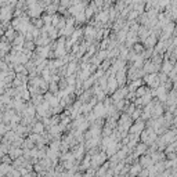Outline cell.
Instances as JSON below:
<instances>
[{
    "mask_svg": "<svg viewBox=\"0 0 177 177\" xmlns=\"http://www.w3.org/2000/svg\"><path fill=\"white\" fill-rule=\"evenodd\" d=\"M140 165H141V167H150V166H152V165H154V161H152L151 155H144V156H141Z\"/></svg>",
    "mask_w": 177,
    "mask_h": 177,
    "instance_id": "obj_3",
    "label": "cell"
},
{
    "mask_svg": "<svg viewBox=\"0 0 177 177\" xmlns=\"http://www.w3.org/2000/svg\"><path fill=\"white\" fill-rule=\"evenodd\" d=\"M25 47L28 49V50H32V49H35V44H33V42H28Z\"/></svg>",
    "mask_w": 177,
    "mask_h": 177,
    "instance_id": "obj_11",
    "label": "cell"
},
{
    "mask_svg": "<svg viewBox=\"0 0 177 177\" xmlns=\"http://www.w3.org/2000/svg\"><path fill=\"white\" fill-rule=\"evenodd\" d=\"M35 28H42V19H35Z\"/></svg>",
    "mask_w": 177,
    "mask_h": 177,
    "instance_id": "obj_12",
    "label": "cell"
},
{
    "mask_svg": "<svg viewBox=\"0 0 177 177\" xmlns=\"http://www.w3.org/2000/svg\"><path fill=\"white\" fill-rule=\"evenodd\" d=\"M116 80L119 83V86L126 82V71L123 69V68H120V69L116 71Z\"/></svg>",
    "mask_w": 177,
    "mask_h": 177,
    "instance_id": "obj_4",
    "label": "cell"
},
{
    "mask_svg": "<svg viewBox=\"0 0 177 177\" xmlns=\"http://www.w3.org/2000/svg\"><path fill=\"white\" fill-rule=\"evenodd\" d=\"M127 93H129V89H119V90H116L115 93H112V100H114V102L126 98Z\"/></svg>",
    "mask_w": 177,
    "mask_h": 177,
    "instance_id": "obj_1",
    "label": "cell"
},
{
    "mask_svg": "<svg viewBox=\"0 0 177 177\" xmlns=\"http://www.w3.org/2000/svg\"><path fill=\"white\" fill-rule=\"evenodd\" d=\"M140 167H141V166H139V165H136V167H134V169L132 167V170H130V173H132V174H137V173H139V170H140Z\"/></svg>",
    "mask_w": 177,
    "mask_h": 177,
    "instance_id": "obj_10",
    "label": "cell"
},
{
    "mask_svg": "<svg viewBox=\"0 0 177 177\" xmlns=\"http://www.w3.org/2000/svg\"><path fill=\"white\" fill-rule=\"evenodd\" d=\"M75 67H76L75 62H71L69 65H68V72H67V73H68V75H72V73H73V72L76 71Z\"/></svg>",
    "mask_w": 177,
    "mask_h": 177,
    "instance_id": "obj_9",
    "label": "cell"
},
{
    "mask_svg": "<svg viewBox=\"0 0 177 177\" xmlns=\"http://www.w3.org/2000/svg\"><path fill=\"white\" fill-rule=\"evenodd\" d=\"M43 132H44V123L43 122H36V123L33 125V133L42 134Z\"/></svg>",
    "mask_w": 177,
    "mask_h": 177,
    "instance_id": "obj_5",
    "label": "cell"
},
{
    "mask_svg": "<svg viewBox=\"0 0 177 177\" xmlns=\"http://www.w3.org/2000/svg\"><path fill=\"white\" fill-rule=\"evenodd\" d=\"M144 50H145V49H144V46H141L140 43L133 44V51H134V53H137V54H140V56L144 53Z\"/></svg>",
    "mask_w": 177,
    "mask_h": 177,
    "instance_id": "obj_7",
    "label": "cell"
},
{
    "mask_svg": "<svg viewBox=\"0 0 177 177\" xmlns=\"http://www.w3.org/2000/svg\"><path fill=\"white\" fill-rule=\"evenodd\" d=\"M119 86V83H118V80H116V78H109L108 79V83H107V89H108V93H115L116 91V87Z\"/></svg>",
    "mask_w": 177,
    "mask_h": 177,
    "instance_id": "obj_2",
    "label": "cell"
},
{
    "mask_svg": "<svg viewBox=\"0 0 177 177\" xmlns=\"http://www.w3.org/2000/svg\"><path fill=\"white\" fill-rule=\"evenodd\" d=\"M173 123H174V125H177V115L173 118Z\"/></svg>",
    "mask_w": 177,
    "mask_h": 177,
    "instance_id": "obj_13",
    "label": "cell"
},
{
    "mask_svg": "<svg viewBox=\"0 0 177 177\" xmlns=\"http://www.w3.org/2000/svg\"><path fill=\"white\" fill-rule=\"evenodd\" d=\"M11 169V166H8L7 163H3L0 165V173H7V172Z\"/></svg>",
    "mask_w": 177,
    "mask_h": 177,
    "instance_id": "obj_8",
    "label": "cell"
},
{
    "mask_svg": "<svg viewBox=\"0 0 177 177\" xmlns=\"http://www.w3.org/2000/svg\"><path fill=\"white\" fill-rule=\"evenodd\" d=\"M147 91H148V89L145 86H140V87L136 89V97H143Z\"/></svg>",
    "mask_w": 177,
    "mask_h": 177,
    "instance_id": "obj_6",
    "label": "cell"
}]
</instances>
